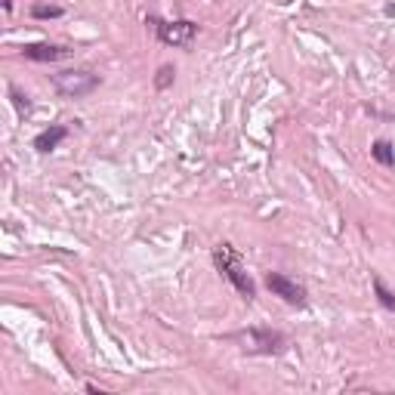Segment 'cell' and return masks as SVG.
I'll return each instance as SVG.
<instances>
[{
	"label": "cell",
	"mask_w": 395,
	"mask_h": 395,
	"mask_svg": "<svg viewBox=\"0 0 395 395\" xmlns=\"http://www.w3.org/2000/svg\"><path fill=\"white\" fill-rule=\"evenodd\" d=\"M68 136V127H62V124H56V127H50V130H44V133H37L35 136V148L37 151H52L59 146V142Z\"/></svg>",
	"instance_id": "obj_7"
},
{
	"label": "cell",
	"mask_w": 395,
	"mask_h": 395,
	"mask_svg": "<svg viewBox=\"0 0 395 395\" xmlns=\"http://www.w3.org/2000/svg\"><path fill=\"white\" fill-rule=\"evenodd\" d=\"M56 90L68 99H81V96H90L93 90L99 87V77L90 75V71H62V75L52 77Z\"/></svg>",
	"instance_id": "obj_4"
},
{
	"label": "cell",
	"mask_w": 395,
	"mask_h": 395,
	"mask_svg": "<svg viewBox=\"0 0 395 395\" xmlns=\"http://www.w3.org/2000/svg\"><path fill=\"white\" fill-rule=\"evenodd\" d=\"M213 262H216V269H220V272L232 281L235 291L244 296V300H253V296H256V285H253V278L247 275L244 260H241L238 250H235L232 244H216L213 247Z\"/></svg>",
	"instance_id": "obj_1"
},
{
	"label": "cell",
	"mask_w": 395,
	"mask_h": 395,
	"mask_svg": "<svg viewBox=\"0 0 395 395\" xmlns=\"http://www.w3.org/2000/svg\"><path fill=\"white\" fill-rule=\"evenodd\" d=\"M232 340L250 355H281L287 349V337L272 327H247V331L232 334Z\"/></svg>",
	"instance_id": "obj_2"
},
{
	"label": "cell",
	"mask_w": 395,
	"mask_h": 395,
	"mask_svg": "<svg viewBox=\"0 0 395 395\" xmlns=\"http://www.w3.org/2000/svg\"><path fill=\"white\" fill-rule=\"evenodd\" d=\"M71 50L65 47H56V44H28V47L22 50L25 59H31V62H59V59H65Z\"/></svg>",
	"instance_id": "obj_6"
},
{
	"label": "cell",
	"mask_w": 395,
	"mask_h": 395,
	"mask_svg": "<svg viewBox=\"0 0 395 395\" xmlns=\"http://www.w3.org/2000/svg\"><path fill=\"white\" fill-rule=\"evenodd\" d=\"M3 10H12V0H3Z\"/></svg>",
	"instance_id": "obj_13"
},
{
	"label": "cell",
	"mask_w": 395,
	"mask_h": 395,
	"mask_svg": "<svg viewBox=\"0 0 395 395\" xmlns=\"http://www.w3.org/2000/svg\"><path fill=\"white\" fill-rule=\"evenodd\" d=\"M374 293H377L380 306L389 309V312H395V291H389V287L383 285V278H380V275H374Z\"/></svg>",
	"instance_id": "obj_9"
},
{
	"label": "cell",
	"mask_w": 395,
	"mask_h": 395,
	"mask_svg": "<svg viewBox=\"0 0 395 395\" xmlns=\"http://www.w3.org/2000/svg\"><path fill=\"white\" fill-rule=\"evenodd\" d=\"M62 6H35V19H59Z\"/></svg>",
	"instance_id": "obj_11"
},
{
	"label": "cell",
	"mask_w": 395,
	"mask_h": 395,
	"mask_svg": "<svg viewBox=\"0 0 395 395\" xmlns=\"http://www.w3.org/2000/svg\"><path fill=\"white\" fill-rule=\"evenodd\" d=\"M173 65H161V71H157V77H155V87L157 90H167L170 87V81H173Z\"/></svg>",
	"instance_id": "obj_10"
},
{
	"label": "cell",
	"mask_w": 395,
	"mask_h": 395,
	"mask_svg": "<svg viewBox=\"0 0 395 395\" xmlns=\"http://www.w3.org/2000/svg\"><path fill=\"white\" fill-rule=\"evenodd\" d=\"M10 96H12V102H16L19 111H28V96H25L22 90H19V87H10Z\"/></svg>",
	"instance_id": "obj_12"
},
{
	"label": "cell",
	"mask_w": 395,
	"mask_h": 395,
	"mask_svg": "<svg viewBox=\"0 0 395 395\" xmlns=\"http://www.w3.org/2000/svg\"><path fill=\"white\" fill-rule=\"evenodd\" d=\"M266 287H269V291H272L275 296H281L285 302H291V306H306V300H309L306 287H302L300 281H293V278H287V275H281V272H269V275H266Z\"/></svg>",
	"instance_id": "obj_5"
},
{
	"label": "cell",
	"mask_w": 395,
	"mask_h": 395,
	"mask_svg": "<svg viewBox=\"0 0 395 395\" xmlns=\"http://www.w3.org/2000/svg\"><path fill=\"white\" fill-rule=\"evenodd\" d=\"M371 155H374V161H380V164H383V167H395V148H392L386 139L374 142Z\"/></svg>",
	"instance_id": "obj_8"
},
{
	"label": "cell",
	"mask_w": 395,
	"mask_h": 395,
	"mask_svg": "<svg viewBox=\"0 0 395 395\" xmlns=\"http://www.w3.org/2000/svg\"><path fill=\"white\" fill-rule=\"evenodd\" d=\"M157 31V41L167 44V47H192L198 37V25L189 22V19H180V22H161V19H151Z\"/></svg>",
	"instance_id": "obj_3"
}]
</instances>
